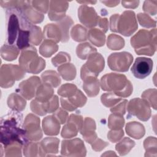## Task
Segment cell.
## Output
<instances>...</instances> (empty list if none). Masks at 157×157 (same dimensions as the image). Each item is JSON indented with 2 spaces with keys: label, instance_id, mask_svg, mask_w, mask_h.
I'll list each match as a JSON object with an SVG mask.
<instances>
[{
  "label": "cell",
  "instance_id": "obj_1",
  "mask_svg": "<svg viewBox=\"0 0 157 157\" xmlns=\"http://www.w3.org/2000/svg\"><path fill=\"white\" fill-rule=\"evenodd\" d=\"M23 116L17 111H10L1 119V142L6 146L13 142L23 145L28 142L26 132L21 128Z\"/></svg>",
  "mask_w": 157,
  "mask_h": 157
},
{
  "label": "cell",
  "instance_id": "obj_20",
  "mask_svg": "<svg viewBox=\"0 0 157 157\" xmlns=\"http://www.w3.org/2000/svg\"><path fill=\"white\" fill-rule=\"evenodd\" d=\"M50 9L48 18L52 21H60L65 16L66 11L68 7V2L66 1H50Z\"/></svg>",
  "mask_w": 157,
  "mask_h": 157
},
{
  "label": "cell",
  "instance_id": "obj_28",
  "mask_svg": "<svg viewBox=\"0 0 157 157\" xmlns=\"http://www.w3.org/2000/svg\"><path fill=\"white\" fill-rule=\"evenodd\" d=\"M26 104V101L17 93H12L8 97L7 105L15 111H22L25 109Z\"/></svg>",
  "mask_w": 157,
  "mask_h": 157
},
{
  "label": "cell",
  "instance_id": "obj_31",
  "mask_svg": "<svg viewBox=\"0 0 157 157\" xmlns=\"http://www.w3.org/2000/svg\"><path fill=\"white\" fill-rule=\"evenodd\" d=\"M19 54V49L13 45L4 44L1 49V55L7 61H12L17 58Z\"/></svg>",
  "mask_w": 157,
  "mask_h": 157
},
{
  "label": "cell",
  "instance_id": "obj_3",
  "mask_svg": "<svg viewBox=\"0 0 157 157\" xmlns=\"http://www.w3.org/2000/svg\"><path fill=\"white\" fill-rule=\"evenodd\" d=\"M131 44L137 55H153L156 48V29L150 31L140 30L131 37Z\"/></svg>",
  "mask_w": 157,
  "mask_h": 157
},
{
  "label": "cell",
  "instance_id": "obj_46",
  "mask_svg": "<svg viewBox=\"0 0 157 157\" xmlns=\"http://www.w3.org/2000/svg\"><path fill=\"white\" fill-rule=\"evenodd\" d=\"M137 18L140 25L145 28H152L156 26V21L153 20L147 14L140 13L137 14Z\"/></svg>",
  "mask_w": 157,
  "mask_h": 157
},
{
  "label": "cell",
  "instance_id": "obj_16",
  "mask_svg": "<svg viewBox=\"0 0 157 157\" xmlns=\"http://www.w3.org/2000/svg\"><path fill=\"white\" fill-rule=\"evenodd\" d=\"M78 17L80 22L89 28H93L97 26L99 18L94 8L86 5L81 6L79 7Z\"/></svg>",
  "mask_w": 157,
  "mask_h": 157
},
{
  "label": "cell",
  "instance_id": "obj_34",
  "mask_svg": "<svg viewBox=\"0 0 157 157\" xmlns=\"http://www.w3.org/2000/svg\"><path fill=\"white\" fill-rule=\"evenodd\" d=\"M73 23L74 22L72 20V18L69 16H66L65 18H64L63 20H60L58 23H56L59 26L61 31L62 39L61 41L62 42H66L69 40V29Z\"/></svg>",
  "mask_w": 157,
  "mask_h": 157
},
{
  "label": "cell",
  "instance_id": "obj_18",
  "mask_svg": "<svg viewBox=\"0 0 157 157\" xmlns=\"http://www.w3.org/2000/svg\"><path fill=\"white\" fill-rule=\"evenodd\" d=\"M60 102L63 109L72 112L77 107H83L86 102V98L80 90H78L75 94L71 97L61 98Z\"/></svg>",
  "mask_w": 157,
  "mask_h": 157
},
{
  "label": "cell",
  "instance_id": "obj_48",
  "mask_svg": "<svg viewBox=\"0 0 157 157\" xmlns=\"http://www.w3.org/2000/svg\"><path fill=\"white\" fill-rule=\"evenodd\" d=\"M50 1H31L32 6L38 10L39 12H42L43 13H46L48 9V3Z\"/></svg>",
  "mask_w": 157,
  "mask_h": 157
},
{
  "label": "cell",
  "instance_id": "obj_35",
  "mask_svg": "<svg viewBox=\"0 0 157 157\" xmlns=\"http://www.w3.org/2000/svg\"><path fill=\"white\" fill-rule=\"evenodd\" d=\"M134 141L128 137H124L121 141L116 145L115 149L118 152L120 155L123 156L128 154L134 147Z\"/></svg>",
  "mask_w": 157,
  "mask_h": 157
},
{
  "label": "cell",
  "instance_id": "obj_41",
  "mask_svg": "<svg viewBox=\"0 0 157 157\" xmlns=\"http://www.w3.org/2000/svg\"><path fill=\"white\" fill-rule=\"evenodd\" d=\"M101 102L107 107H111L121 101V98L115 93L110 92L102 94L101 97Z\"/></svg>",
  "mask_w": 157,
  "mask_h": 157
},
{
  "label": "cell",
  "instance_id": "obj_12",
  "mask_svg": "<svg viewBox=\"0 0 157 157\" xmlns=\"http://www.w3.org/2000/svg\"><path fill=\"white\" fill-rule=\"evenodd\" d=\"M23 128L28 140L37 141L42 137L40 128V119L33 114H28L26 117Z\"/></svg>",
  "mask_w": 157,
  "mask_h": 157
},
{
  "label": "cell",
  "instance_id": "obj_54",
  "mask_svg": "<svg viewBox=\"0 0 157 157\" xmlns=\"http://www.w3.org/2000/svg\"><path fill=\"white\" fill-rule=\"evenodd\" d=\"M98 26H99V28L101 29L104 33H106L108 30V27H109L107 19L105 18H101L99 17Z\"/></svg>",
  "mask_w": 157,
  "mask_h": 157
},
{
  "label": "cell",
  "instance_id": "obj_4",
  "mask_svg": "<svg viewBox=\"0 0 157 157\" xmlns=\"http://www.w3.org/2000/svg\"><path fill=\"white\" fill-rule=\"evenodd\" d=\"M110 30L125 36H131L137 29L136 15L133 11H124L121 15L114 14L110 18Z\"/></svg>",
  "mask_w": 157,
  "mask_h": 157
},
{
  "label": "cell",
  "instance_id": "obj_27",
  "mask_svg": "<svg viewBox=\"0 0 157 157\" xmlns=\"http://www.w3.org/2000/svg\"><path fill=\"white\" fill-rule=\"evenodd\" d=\"M87 39L94 45L102 47L104 45L105 36L99 28H91L88 32Z\"/></svg>",
  "mask_w": 157,
  "mask_h": 157
},
{
  "label": "cell",
  "instance_id": "obj_17",
  "mask_svg": "<svg viewBox=\"0 0 157 157\" xmlns=\"http://www.w3.org/2000/svg\"><path fill=\"white\" fill-rule=\"evenodd\" d=\"M40 85V80L39 78L37 76H33L20 83L17 91L25 98L29 100L36 96L37 89Z\"/></svg>",
  "mask_w": 157,
  "mask_h": 157
},
{
  "label": "cell",
  "instance_id": "obj_30",
  "mask_svg": "<svg viewBox=\"0 0 157 157\" xmlns=\"http://www.w3.org/2000/svg\"><path fill=\"white\" fill-rule=\"evenodd\" d=\"M58 49V46L53 40L45 39L39 47V53L44 57H50Z\"/></svg>",
  "mask_w": 157,
  "mask_h": 157
},
{
  "label": "cell",
  "instance_id": "obj_26",
  "mask_svg": "<svg viewBox=\"0 0 157 157\" xmlns=\"http://www.w3.org/2000/svg\"><path fill=\"white\" fill-rule=\"evenodd\" d=\"M83 82V90L89 97H94L98 94L100 84L97 78H89Z\"/></svg>",
  "mask_w": 157,
  "mask_h": 157
},
{
  "label": "cell",
  "instance_id": "obj_7",
  "mask_svg": "<svg viewBox=\"0 0 157 157\" xmlns=\"http://www.w3.org/2000/svg\"><path fill=\"white\" fill-rule=\"evenodd\" d=\"M25 71L17 65L4 64L0 71V83L2 88L11 87L15 80L21 79L25 75Z\"/></svg>",
  "mask_w": 157,
  "mask_h": 157
},
{
  "label": "cell",
  "instance_id": "obj_5",
  "mask_svg": "<svg viewBox=\"0 0 157 157\" xmlns=\"http://www.w3.org/2000/svg\"><path fill=\"white\" fill-rule=\"evenodd\" d=\"M19 64L25 72L32 74H37L45 67V60L38 56L36 48L31 45L22 50Z\"/></svg>",
  "mask_w": 157,
  "mask_h": 157
},
{
  "label": "cell",
  "instance_id": "obj_24",
  "mask_svg": "<svg viewBox=\"0 0 157 157\" xmlns=\"http://www.w3.org/2000/svg\"><path fill=\"white\" fill-rule=\"evenodd\" d=\"M54 91L49 84L44 82L40 83L37 89L36 99L39 102H44L49 101L53 96Z\"/></svg>",
  "mask_w": 157,
  "mask_h": 157
},
{
  "label": "cell",
  "instance_id": "obj_8",
  "mask_svg": "<svg viewBox=\"0 0 157 157\" xmlns=\"http://www.w3.org/2000/svg\"><path fill=\"white\" fill-rule=\"evenodd\" d=\"M133 60L132 55L126 52L112 53L107 59L110 69L118 72H126Z\"/></svg>",
  "mask_w": 157,
  "mask_h": 157
},
{
  "label": "cell",
  "instance_id": "obj_55",
  "mask_svg": "<svg viewBox=\"0 0 157 157\" xmlns=\"http://www.w3.org/2000/svg\"><path fill=\"white\" fill-rule=\"evenodd\" d=\"M122 6L124 7L125 8H129V9H134L139 6V1H123L121 2Z\"/></svg>",
  "mask_w": 157,
  "mask_h": 157
},
{
  "label": "cell",
  "instance_id": "obj_44",
  "mask_svg": "<svg viewBox=\"0 0 157 157\" xmlns=\"http://www.w3.org/2000/svg\"><path fill=\"white\" fill-rule=\"evenodd\" d=\"M142 98L150 104L154 109H156V90L149 89L145 91L142 94Z\"/></svg>",
  "mask_w": 157,
  "mask_h": 157
},
{
  "label": "cell",
  "instance_id": "obj_50",
  "mask_svg": "<svg viewBox=\"0 0 157 157\" xmlns=\"http://www.w3.org/2000/svg\"><path fill=\"white\" fill-rule=\"evenodd\" d=\"M128 103V101L126 99L121 100V102H120L117 106L112 107L110 109V111L113 113L120 115H123L126 112V107Z\"/></svg>",
  "mask_w": 157,
  "mask_h": 157
},
{
  "label": "cell",
  "instance_id": "obj_19",
  "mask_svg": "<svg viewBox=\"0 0 157 157\" xmlns=\"http://www.w3.org/2000/svg\"><path fill=\"white\" fill-rule=\"evenodd\" d=\"M59 140L56 137H46L39 143V156H45L55 155L58 152Z\"/></svg>",
  "mask_w": 157,
  "mask_h": 157
},
{
  "label": "cell",
  "instance_id": "obj_21",
  "mask_svg": "<svg viewBox=\"0 0 157 157\" xmlns=\"http://www.w3.org/2000/svg\"><path fill=\"white\" fill-rule=\"evenodd\" d=\"M96 124L94 120L86 117L83 122L80 133L83 136L85 140L91 144L96 139L97 134L95 132Z\"/></svg>",
  "mask_w": 157,
  "mask_h": 157
},
{
  "label": "cell",
  "instance_id": "obj_25",
  "mask_svg": "<svg viewBox=\"0 0 157 157\" xmlns=\"http://www.w3.org/2000/svg\"><path fill=\"white\" fill-rule=\"evenodd\" d=\"M126 131L128 135L136 139L142 138L145 134L144 126L136 121L129 122L126 126Z\"/></svg>",
  "mask_w": 157,
  "mask_h": 157
},
{
  "label": "cell",
  "instance_id": "obj_38",
  "mask_svg": "<svg viewBox=\"0 0 157 157\" xmlns=\"http://www.w3.org/2000/svg\"><path fill=\"white\" fill-rule=\"evenodd\" d=\"M107 45L110 50H120L124 45V40L120 36L111 34L107 38Z\"/></svg>",
  "mask_w": 157,
  "mask_h": 157
},
{
  "label": "cell",
  "instance_id": "obj_33",
  "mask_svg": "<svg viewBox=\"0 0 157 157\" xmlns=\"http://www.w3.org/2000/svg\"><path fill=\"white\" fill-rule=\"evenodd\" d=\"M43 82L47 83L52 86L56 88L61 83L59 75L54 71H46L41 75Z\"/></svg>",
  "mask_w": 157,
  "mask_h": 157
},
{
  "label": "cell",
  "instance_id": "obj_56",
  "mask_svg": "<svg viewBox=\"0 0 157 157\" xmlns=\"http://www.w3.org/2000/svg\"><path fill=\"white\" fill-rule=\"evenodd\" d=\"M101 2L105 4V6L109 7H114L116 6L120 1H101Z\"/></svg>",
  "mask_w": 157,
  "mask_h": 157
},
{
  "label": "cell",
  "instance_id": "obj_15",
  "mask_svg": "<svg viewBox=\"0 0 157 157\" xmlns=\"http://www.w3.org/2000/svg\"><path fill=\"white\" fill-rule=\"evenodd\" d=\"M83 118L81 115L71 114L68 118L67 123L63 126L61 136L63 138H71L77 136L83 124Z\"/></svg>",
  "mask_w": 157,
  "mask_h": 157
},
{
  "label": "cell",
  "instance_id": "obj_14",
  "mask_svg": "<svg viewBox=\"0 0 157 157\" xmlns=\"http://www.w3.org/2000/svg\"><path fill=\"white\" fill-rule=\"evenodd\" d=\"M59 107V101L57 96L54 95L48 101L41 102L36 99L31 102V110L40 116H44L48 113L55 112Z\"/></svg>",
  "mask_w": 157,
  "mask_h": 157
},
{
  "label": "cell",
  "instance_id": "obj_9",
  "mask_svg": "<svg viewBox=\"0 0 157 157\" xmlns=\"http://www.w3.org/2000/svg\"><path fill=\"white\" fill-rule=\"evenodd\" d=\"M128 115L127 118L134 115L142 121L148 120L151 115V110L148 104L145 101L139 98H135L131 100L128 105Z\"/></svg>",
  "mask_w": 157,
  "mask_h": 157
},
{
  "label": "cell",
  "instance_id": "obj_42",
  "mask_svg": "<svg viewBox=\"0 0 157 157\" xmlns=\"http://www.w3.org/2000/svg\"><path fill=\"white\" fill-rule=\"evenodd\" d=\"M30 37H29V42L30 44L35 45H38L42 39V35L40 28L31 25L30 27Z\"/></svg>",
  "mask_w": 157,
  "mask_h": 157
},
{
  "label": "cell",
  "instance_id": "obj_29",
  "mask_svg": "<svg viewBox=\"0 0 157 157\" xmlns=\"http://www.w3.org/2000/svg\"><path fill=\"white\" fill-rule=\"evenodd\" d=\"M58 71L61 77L66 80H72L76 76V69L74 64L71 63H65L58 68Z\"/></svg>",
  "mask_w": 157,
  "mask_h": 157
},
{
  "label": "cell",
  "instance_id": "obj_51",
  "mask_svg": "<svg viewBox=\"0 0 157 157\" xmlns=\"http://www.w3.org/2000/svg\"><path fill=\"white\" fill-rule=\"evenodd\" d=\"M53 115L56 118V119L59 121L61 124L65 123L68 117L67 112L61 108L58 109L56 112H54Z\"/></svg>",
  "mask_w": 157,
  "mask_h": 157
},
{
  "label": "cell",
  "instance_id": "obj_45",
  "mask_svg": "<svg viewBox=\"0 0 157 157\" xmlns=\"http://www.w3.org/2000/svg\"><path fill=\"white\" fill-rule=\"evenodd\" d=\"M23 154L25 156H39V143L28 142L24 145Z\"/></svg>",
  "mask_w": 157,
  "mask_h": 157
},
{
  "label": "cell",
  "instance_id": "obj_53",
  "mask_svg": "<svg viewBox=\"0 0 157 157\" xmlns=\"http://www.w3.org/2000/svg\"><path fill=\"white\" fill-rule=\"evenodd\" d=\"M151 3H152V1H145L143 6V9L145 12L150 13V15H154L156 13V5L152 6Z\"/></svg>",
  "mask_w": 157,
  "mask_h": 157
},
{
  "label": "cell",
  "instance_id": "obj_13",
  "mask_svg": "<svg viewBox=\"0 0 157 157\" xmlns=\"http://www.w3.org/2000/svg\"><path fill=\"white\" fill-rule=\"evenodd\" d=\"M153 66V62L151 59L146 57H138L136 59L131 70L135 77L143 79L150 74Z\"/></svg>",
  "mask_w": 157,
  "mask_h": 157
},
{
  "label": "cell",
  "instance_id": "obj_10",
  "mask_svg": "<svg viewBox=\"0 0 157 157\" xmlns=\"http://www.w3.org/2000/svg\"><path fill=\"white\" fill-rule=\"evenodd\" d=\"M7 18V42L9 45H13L17 39L20 29L18 16L15 8H10L6 10Z\"/></svg>",
  "mask_w": 157,
  "mask_h": 157
},
{
  "label": "cell",
  "instance_id": "obj_32",
  "mask_svg": "<svg viewBox=\"0 0 157 157\" xmlns=\"http://www.w3.org/2000/svg\"><path fill=\"white\" fill-rule=\"evenodd\" d=\"M96 48L92 46L90 43L85 42L79 44L77 47L76 53L81 59H86L91 55L96 52Z\"/></svg>",
  "mask_w": 157,
  "mask_h": 157
},
{
  "label": "cell",
  "instance_id": "obj_49",
  "mask_svg": "<svg viewBox=\"0 0 157 157\" xmlns=\"http://www.w3.org/2000/svg\"><path fill=\"white\" fill-rule=\"evenodd\" d=\"M124 135V132L122 129L117 130L110 131L107 134V138L113 143L118 142Z\"/></svg>",
  "mask_w": 157,
  "mask_h": 157
},
{
  "label": "cell",
  "instance_id": "obj_36",
  "mask_svg": "<svg viewBox=\"0 0 157 157\" xmlns=\"http://www.w3.org/2000/svg\"><path fill=\"white\" fill-rule=\"evenodd\" d=\"M88 31L80 25H76L71 30V36L73 40L77 42L84 41L87 39Z\"/></svg>",
  "mask_w": 157,
  "mask_h": 157
},
{
  "label": "cell",
  "instance_id": "obj_2",
  "mask_svg": "<svg viewBox=\"0 0 157 157\" xmlns=\"http://www.w3.org/2000/svg\"><path fill=\"white\" fill-rule=\"evenodd\" d=\"M101 86L103 90L115 93L120 98H126L132 91V85L123 74L109 73L102 76L101 79Z\"/></svg>",
  "mask_w": 157,
  "mask_h": 157
},
{
  "label": "cell",
  "instance_id": "obj_37",
  "mask_svg": "<svg viewBox=\"0 0 157 157\" xmlns=\"http://www.w3.org/2000/svg\"><path fill=\"white\" fill-rule=\"evenodd\" d=\"M18 142H13L4 146L6 156H21V146Z\"/></svg>",
  "mask_w": 157,
  "mask_h": 157
},
{
  "label": "cell",
  "instance_id": "obj_52",
  "mask_svg": "<svg viewBox=\"0 0 157 157\" xmlns=\"http://www.w3.org/2000/svg\"><path fill=\"white\" fill-rule=\"evenodd\" d=\"M91 145L93 150L96 151H99L104 149L106 146L109 145V143L103 141L100 139H96Z\"/></svg>",
  "mask_w": 157,
  "mask_h": 157
},
{
  "label": "cell",
  "instance_id": "obj_40",
  "mask_svg": "<svg viewBox=\"0 0 157 157\" xmlns=\"http://www.w3.org/2000/svg\"><path fill=\"white\" fill-rule=\"evenodd\" d=\"M124 124L123 117L116 113H112L109 116L108 126L112 130L122 129Z\"/></svg>",
  "mask_w": 157,
  "mask_h": 157
},
{
  "label": "cell",
  "instance_id": "obj_22",
  "mask_svg": "<svg viewBox=\"0 0 157 157\" xmlns=\"http://www.w3.org/2000/svg\"><path fill=\"white\" fill-rule=\"evenodd\" d=\"M42 128L46 135H58L60 129L59 121L54 115L48 116L43 119Z\"/></svg>",
  "mask_w": 157,
  "mask_h": 157
},
{
  "label": "cell",
  "instance_id": "obj_47",
  "mask_svg": "<svg viewBox=\"0 0 157 157\" xmlns=\"http://www.w3.org/2000/svg\"><path fill=\"white\" fill-rule=\"evenodd\" d=\"M70 60L71 56L69 54L66 52H61L52 59V62L53 66L57 67L61 64L67 63V62L70 61Z\"/></svg>",
  "mask_w": 157,
  "mask_h": 157
},
{
  "label": "cell",
  "instance_id": "obj_11",
  "mask_svg": "<svg viewBox=\"0 0 157 157\" xmlns=\"http://www.w3.org/2000/svg\"><path fill=\"white\" fill-rule=\"evenodd\" d=\"M86 148L83 141L80 139L64 140L62 141L61 153L66 156H85Z\"/></svg>",
  "mask_w": 157,
  "mask_h": 157
},
{
  "label": "cell",
  "instance_id": "obj_23",
  "mask_svg": "<svg viewBox=\"0 0 157 157\" xmlns=\"http://www.w3.org/2000/svg\"><path fill=\"white\" fill-rule=\"evenodd\" d=\"M44 36L45 39H48L57 43L61 40L62 34L57 24H48L44 28Z\"/></svg>",
  "mask_w": 157,
  "mask_h": 157
},
{
  "label": "cell",
  "instance_id": "obj_43",
  "mask_svg": "<svg viewBox=\"0 0 157 157\" xmlns=\"http://www.w3.org/2000/svg\"><path fill=\"white\" fill-rule=\"evenodd\" d=\"M77 90L78 89L75 85L71 83H66L63 85L58 90V94L61 97L69 98L75 94Z\"/></svg>",
  "mask_w": 157,
  "mask_h": 157
},
{
  "label": "cell",
  "instance_id": "obj_6",
  "mask_svg": "<svg viewBox=\"0 0 157 157\" xmlns=\"http://www.w3.org/2000/svg\"><path fill=\"white\" fill-rule=\"evenodd\" d=\"M104 67V59L99 53H94L88 58V61L83 64L80 71V77L83 81L89 78H97L99 73Z\"/></svg>",
  "mask_w": 157,
  "mask_h": 157
},
{
  "label": "cell",
  "instance_id": "obj_39",
  "mask_svg": "<svg viewBox=\"0 0 157 157\" xmlns=\"http://www.w3.org/2000/svg\"><path fill=\"white\" fill-rule=\"evenodd\" d=\"M146 151L145 156H156V139L155 137H148L144 142Z\"/></svg>",
  "mask_w": 157,
  "mask_h": 157
}]
</instances>
